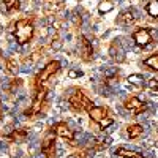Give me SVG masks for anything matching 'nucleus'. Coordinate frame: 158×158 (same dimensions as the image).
<instances>
[{"label":"nucleus","instance_id":"22","mask_svg":"<svg viewBox=\"0 0 158 158\" xmlns=\"http://www.w3.org/2000/svg\"><path fill=\"white\" fill-rule=\"evenodd\" d=\"M70 158H85V156H84V153H73Z\"/></svg>","mask_w":158,"mask_h":158},{"label":"nucleus","instance_id":"1","mask_svg":"<svg viewBox=\"0 0 158 158\" xmlns=\"http://www.w3.org/2000/svg\"><path fill=\"white\" fill-rule=\"evenodd\" d=\"M33 32H35V27L30 19H19L13 25V36L16 38L18 44H21V46L32 41Z\"/></svg>","mask_w":158,"mask_h":158},{"label":"nucleus","instance_id":"21","mask_svg":"<svg viewBox=\"0 0 158 158\" xmlns=\"http://www.w3.org/2000/svg\"><path fill=\"white\" fill-rule=\"evenodd\" d=\"M6 71L10 73V74H16L18 73V65L15 63V60H6Z\"/></svg>","mask_w":158,"mask_h":158},{"label":"nucleus","instance_id":"16","mask_svg":"<svg viewBox=\"0 0 158 158\" xmlns=\"http://www.w3.org/2000/svg\"><path fill=\"white\" fill-rule=\"evenodd\" d=\"M146 11H147L149 16L158 18V0H150V2L146 5Z\"/></svg>","mask_w":158,"mask_h":158},{"label":"nucleus","instance_id":"13","mask_svg":"<svg viewBox=\"0 0 158 158\" xmlns=\"http://www.w3.org/2000/svg\"><path fill=\"white\" fill-rule=\"evenodd\" d=\"M115 155L120 156V158H146L142 153L135 152V150H128V149H125V147H118V149L115 150Z\"/></svg>","mask_w":158,"mask_h":158},{"label":"nucleus","instance_id":"20","mask_svg":"<svg viewBox=\"0 0 158 158\" xmlns=\"http://www.w3.org/2000/svg\"><path fill=\"white\" fill-rule=\"evenodd\" d=\"M128 82H130V84H133V85H136V87H142V85H144V82H142V76H139V74L130 76V77H128Z\"/></svg>","mask_w":158,"mask_h":158},{"label":"nucleus","instance_id":"2","mask_svg":"<svg viewBox=\"0 0 158 158\" xmlns=\"http://www.w3.org/2000/svg\"><path fill=\"white\" fill-rule=\"evenodd\" d=\"M87 112H89V117H90L95 123H98V127H100L101 130L108 128V127H111V125L114 123V118L111 117V114H109V111H108L106 108L92 106Z\"/></svg>","mask_w":158,"mask_h":158},{"label":"nucleus","instance_id":"4","mask_svg":"<svg viewBox=\"0 0 158 158\" xmlns=\"http://www.w3.org/2000/svg\"><path fill=\"white\" fill-rule=\"evenodd\" d=\"M46 97H48V89H46L44 85L38 87V89H36V94H35V97H33L32 104L29 106V109H25L24 114L27 115V117H33V115H36L40 111L43 109L44 101H46Z\"/></svg>","mask_w":158,"mask_h":158},{"label":"nucleus","instance_id":"10","mask_svg":"<svg viewBox=\"0 0 158 158\" xmlns=\"http://www.w3.org/2000/svg\"><path fill=\"white\" fill-rule=\"evenodd\" d=\"M79 56H81V59L85 60V62H90L94 59V48H92V43L84 35H81V41H79Z\"/></svg>","mask_w":158,"mask_h":158},{"label":"nucleus","instance_id":"5","mask_svg":"<svg viewBox=\"0 0 158 158\" xmlns=\"http://www.w3.org/2000/svg\"><path fill=\"white\" fill-rule=\"evenodd\" d=\"M59 70H60V62H59V60H52V62H49L46 67H43L41 71L36 74V77H35V87L38 89V87L44 85V82L48 81V79H51V77L54 76Z\"/></svg>","mask_w":158,"mask_h":158},{"label":"nucleus","instance_id":"6","mask_svg":"<svg viewBox=\"0 0 158 158\" xmlns=\"http://www.w3.org/2000/svg\"><path fill=\"white\" fill-rule=\"evenodd\" d=\"M41 152L46 158H56V133L49 131L41 142Z\"/></svg>","mask_w":158,"mask_h":158},{"label":"nucleus","instance_id":"14","mask_svg":"<svg viewBox=\"0 0 158 158\" xmlns=\"http://www.w3.org/2000/svg\"><path fill=\"white\" fill-rule=\"evenodd\" d=\"M127 133H128L130 139H136V138H139L142 135V127L138 125V123H133V125H130L127 128Z\"/></svg>","mask_w":158,"mask_h":158},{"label":"nucleus","instance_id":"19","mask_svg":"<svg viewBox=\"0 0 158 158\" xmlns=\"http://www.w3.org/2000/svg\"><path fill=\"white\" fill-rule=\"evenodd\" d=\"M25 136H27V131H25V128H21V130L13 131V135L10 136V139H13V141H19V139H24Z\"/></svg>","mask_w":158,"mask_h":158},{"label":"nucleus","instance_id":"8","mask_svg":"<svg viewBox=\"0 0 158 158\" xmlns=\"http://www.w3.org/2000/svg\"><path fill=\"white\" fill-rule=\"evenodd\" d=\"M133 41L139 46V48H147L152 43V33L147 27H142L133 32Z\"/></svg>","mask_w":158,"mask_h":158},{"label":"nucleus","instance_id":"3","mask_svg":"<svg viewBox=\"0 0 158 158\" xmlns=\"http://www.w3.org/2000/svg\"><path fill=\"white\" fill-rule=\"evenodd\" d=\"M68 103L71 104V108L76 109V111H89L92 106H94L92 100L79 89H76L73 94L68 97Z\"/></svg>","mask_w":158,"mask_h":158},{"label":"nucleus","instance_id":"7","mask_svg":"<svg viewBox=\"0 0 158 158\" xmlns=\"http://www.w3.org/2000/svg\"><path fill=\"white\" fill-rule=\"evenodd\" d=\"M52 131L56 133V136H60L62 139H65L70 144H74V131L65 123V122H57L56 125H52L51 128Z\"/></svg>","mask_w":158,"mask_h":158},{"label":"nucleus","instance_id":"12","mask_svg":"<svg viewBox=\"0 0 158 158\" xmlns=\"http://www.w3.org/2000/svg\"><path fill=\"white\" fill-rule=\"evenodd\" d=\"M135 21H136V16H135L133 10H125V11H122L120 16H118V19H117V22L122 24V25H125V27H128V25H131V24H135Z\"/></svg>","mask_w":158,"mask_h":158},{"label":"nucleus","instance_id":"11","mask_svg":"<svg viewBox=\"0 0 158 158\" xmlns=\"http://www.w3.org/2000/svg\"><path fill=\"white\" fill-rule=\"evenodd\" d=\"M43 6L48 15H54L63 6V0H43Z\"/></svg>","mask_w":158,"mask_h":158},{"label":"nucleus","instance_id":"18","mask_svg":"<svg viewBox=\"0 0 158 158\" xmlns=\"http://www.w3.org/2000/svg\"><path fill=\"white\" fill-rule=\"evenodd\" d=\"M112 8H114V3L111 2V0H101V2L98 3V11L100 13H109Z\"/></svg>","mask_w":158,"mask_h":158},{"label":"nucleus","instance_id":"15","mask_svg":"<svg viewBox=\"0 0 158 158\" xmlns=\"http://www.w3.org/2000/svg\"><path fill=\"white\" fill-rule=\"evenodd\" d=\"M144 67H147V68H150V70L158 71V52L144 60Z\"/></svg>","mask_w":158,"mask_h":158},{"label":"nucleus","instance_id":"23","mask_svg":"<svg viewBox=\"0 0 158 158\" xmlns=\"http://www.w3.org/2000/svg\"><path fill=\"white\" fill-rule=\"evenodd\" d=\"M76 76H81V73H77V71H70V77H76Z\"/></svg>","mask_w":158,"mask_h":158},{"label":"nucleus","instance_id":"9","mask_svg":"<svg viewBox=\"0 0 158 158\" xmlns=\"http://www.w3.org/2000/svg\"><path fill=\"white\" fill-rule=\"evenodd\" d=\"M123 106H125V109H127V111H130L133 115H139V114H142L144 111L147 109L146 103L141 101V100H139V98H136V97H130L128 100H125Z\"/></svg>","mask_w":158,"mask_h":158},{"label":"nucleus","instance_id":"17","mask_svg":"<svg viewBox=\"0 0 158 158\" xmlns=\"http://www.w3.org/2000/svg\"><path fill=\"white\" fill-rule=\"evenodd\" d=\"M19 3H21L19 0H2V5L8 13H13V11L19 10Z\"/></svg>","mask_w":158,"mask_h":158}]
</instances>
